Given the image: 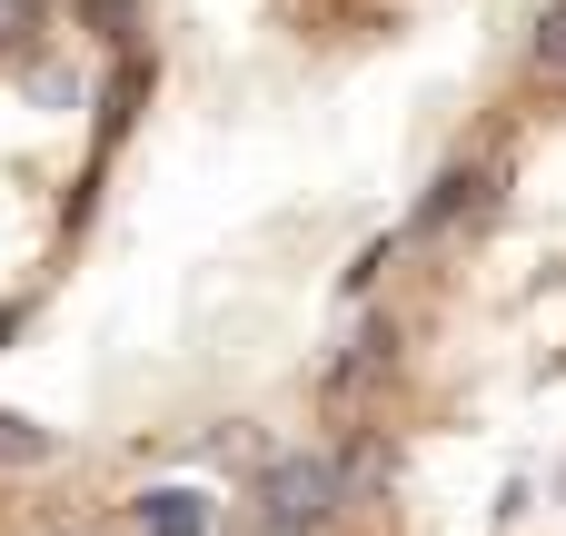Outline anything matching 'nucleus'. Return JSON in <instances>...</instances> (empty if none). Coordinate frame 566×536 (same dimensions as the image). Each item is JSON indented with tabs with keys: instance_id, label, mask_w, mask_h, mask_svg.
<instances>
[{
	"instance_id": "obj_1",
	"label": "nucleus",
	"mask_w": 566,
	"mask_h": 536,
	"mask_svg": "<svg viewBox=\"0 0 566 536\" xmlns=\"http://www.w3.org/2000/svg\"><path fill=\"white\" fill-rule=\"evenodd\" d=\"M338 507H348V477L328 458H279L259 477V536H318Z\"/></svg>"
},
{
	"instance_id": "obj_3",
	"label": "nucleus",
	"mask_w": 566,
	"mask_h": 536,
	"mask_svg": "<svg viewBox=\"0 0 566 536\" xmlns=\"http://www.w3.org/2000/svg\"><path fill=\"white\" fill-rule=\"evenodd\" d=\"M60 458V438L40 428V418H20V408H0V467H50Z\"/></svg>"
},
{
	"instance_id": "obj_6",
	"label": "nucleus",
	"mask_w": 566,
	"mask_h": 536,
	"mask_svg": "<svg viewBox=\"0 0 566 536\" xmlns=\"http://www.w3.org/2000/svg\"><path fill=\"white\" fill-rule=\"evenodd\" d=\"M30 30H40V0H0V40H10V50H20V40H30Z\"/></svg>"
},
{
	"instance_id": "obj_2",
	"label": "nucleus",
	"mask_w": 566,
	"mask_h": 536,
	"mask_svg": "<svg viewBox=\"0 0 566 536\" xmlns=\"http://www.w3.org/2000/svg\"><path fill=\"white\" fill-rule=\"evenodd\" d=\"M139 536H209V497H189V487H149V497H139Z\"/></svg>"
},
{
	"instance_id": "obj_4",
	"label": "nucleus",
	"mask_w": 566,
	"mask_h": 536,
	"mask_svg": "<svg viewBox=\"0 0 566 536\" xmlns=\"http://www.w3.org/2000/svg\"><path fill=\"white\" fill-rule=\"evenodd\" d=\"M527 60H537L547 80H566V0H547V10H537V40H527Z\"/></svg>"
},
{
	"instance_id": "obj_5",
	"label": "nucleus",
	"mask_w": 566,
	"mask_h": 536,
	"mask_svg": "<svg viewBox=\"0 0 566 536\" xmlns=\"http://www.w3.org/2000/svg\"><path fill=\"white\" fill-rule=\"evenodd\" d=\"M478 189H488V179H478V169H458V179L428 199V219H458V209H478Z\"/></svg>"
}]
</instances>
